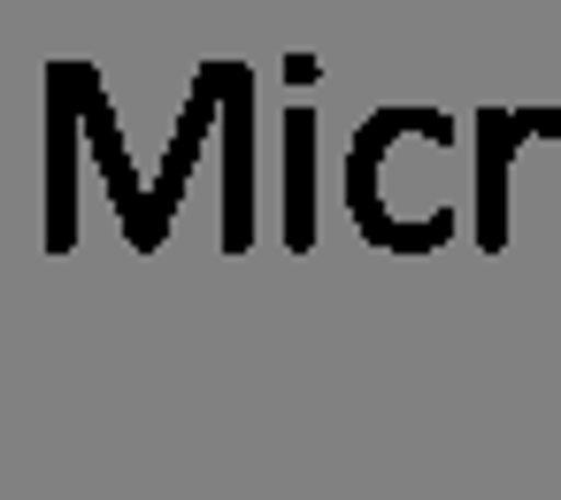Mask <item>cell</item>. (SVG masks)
Returning a JSON list of instances; mask_svg holds the SVG:
<instances>
[{"label":"cell","instance_id":"1","mask_svg":"<svg viewBox=\"0 0 561 500\" xmlns=\"http://www.w3.org/2000/svg\"><path fill=\"white\" fill-rule=\"evenodd\" d=\"M308 155H316V116L308 109H293L285 116V239L293 247H308L316 239V193H308Z\"/></svg>","mask_w":561,"mask_h":500}]
</instances>
